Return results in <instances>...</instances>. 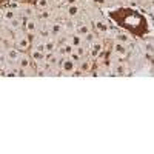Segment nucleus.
<instances>
[{
	"label": "nucleus",
	"mask_w": 154,
	"mask_h": 154,
	"mask_svg": "<svg viewBox=\"0 0 154 154\" xmlns=\"http://www.w3.org/2000/svg\"><path fill=\"white\" fill-rule=\"evenodd\" d=\"M22 54V51H19L17 48H8L5 51V59L8 63H12V65H17V60Z\"/></svg>",
	"instance_id": "nucleus-1"
},
{
	"label": "nucleus",
	"mask_w": 154,
	"mask_h": 154,
	"mask_svg": "<svg viewBox=\"0 0 154 154\" xmlns=\"http://www.w3.org/2000/svg\"><path fill=\"white\" fill-rule=\"evenodd\" d=\"M14 45H16V48L19 51H26L29 48V38L25 35V34H19L14 38Z\"/></svg>",
	"instance_id": "nucleus-2"
},
{
	"label": "nucleus",
	"mask_w": 154,
	"mask_h": 154,
	"mask_svg": "<svg viewBox=\"0 0 154 154\" xmlns=\"http://www.w3.org/2000/svg\"><path fill=\"white\" fill-rule=\"evenodd\" d=\"M77 69V62L72 60L71 57L62 60V72L65 74H74V71Z\"/></svg>",
	"instance_id": "nucleus-3"
},
{
	"label": "nucleus",
	"mask_w": 154,
	"mask_h": 154,
	"mask_svg": "<svg viewBox=\"0 0 154 154\" xmlns=\"http://www.w3.org/2000/svg\"><path fill=\"white\" fill-rule=\"evenodd\" d=\"M29 57H31V62H34L35 65H37V63H38V65H42V63H45V51L43 49L32 48Z\"/></svg>",
	"instance_id": "nucleus-4"
},
{
	"label": "nucleus",
	"mask_w": 154,
	"mask_h": 154,
	"mask_svg": "<svg viewBox=\"0 0 154 154\" xmlns=\"http://www.w3.org/2000/svg\"><path fill=\"white\" fill-rule=\"evenodd\" d=\"M56 48H57V40L54 37L48 35L43 40V51H45V53H54Z\"/></svg>",
	"instance_id": "nucleus-5"
},
{
	"label": "nucleus",
	"mask_w": 154,
	"mask_h": 154,
	"mask_svg": "<svg viewBox=\"0 0 154 154\" xmlns=\"http://www.w3.org/2000/svg\"><path fill=\"white\" fill-rule=\"evenodd\" d=\"M23 25H25V31H26L28 34H35L37 32V20L34 17H28Z\"/></svg>",
	"instance_id": "nucleus-6"
},
{
	"label": "nucleus",
	"mask_w": 154,
	"mask_h": 154,
	"mask_svg": "<svg viewBox=\"0 0 154 154\" xmlns=\"http://www.w3.org/2000/svg\"><path fill=\"white\" fill-rule=\"evenodd\" d=\"M31 66V57L28 54H20L17 60V68L19 69H28Z\"/></svg>",
	"instance_id": "nucleus-7"
},
{
	"label": "nucleus",
	"mask_w": 154,
	"mask_h": 154,
	"mask_svg": "<svg viewBox=\"0 0 154 154\" xmlns=\"http://www.w3.org/2000/svg\"><path fill=\"white\" fill-rule=\"evenodd\" d=\"M22 26H23V20L20 17H14V19L8 20V28L12 31H19Z\"/></svg>",
	"instance_id": "nucleus-8"
},
{
	"label": "nucleus",
	"mask_w": 154,
	"mask_h": 154,
	"mask_svg": "<svg viewBox=\"0 0 154 154\" xmlns=\"http://www.w3.org/2000/svg\"><path fill=\"white\" fill-rule=\"evenodd\" d=\"M112 51H114V54H117V56H120V57H125V56H126V46H125V43H122V42L116 40V43H114V46H112Z\"/></svg>",
	"instance_id": "nucleus-9"
},
{
	"label": "nucleus",
	"mask_w": 154,
	"mask_h": 154,
	"mask_svg": "<svg viewBox=\"0 0 154 154\" xmlns=\"http://www.w3.org/2000/svg\"><path fill=\"white\" fill-rule=\"evenodd\" d=\"M48 31H49V35L51 37H59L62 34V31H63V26H62L60 23H51Z\"/></svg>",
	"instance_id": "nucleus-10"
},
{
	"label": "nucleus",
	"mask_w": 154,
	"mask_h": 154,
	"mask_svg": "<svg viewBox=\"0 0 154 154\" xmlns=\"http://www.w3.org/2000/svg\"><path fill=\"white\" fill-rule=\"evenodd\" d=\"M20 12L25 16V19H28V17H35L37 16V9L31 5H25V8L20 9Z\"/></svg>",
	"instance_id": "nucleus-11"
},
{
	"label": "nucleus",
	"mask_w": 154,
	"mask_h": 154,
	"mask_svg": "<svg viewBox=\"0 0 154 154\" xmlns=\"http://www.w3.org/2000/svg\"><path fill=\"white\" fill-rule=\"evenodd\" d=\"M57 62H59V57L56 53H45V63H48V65H56Z\"/></svg>",
	"instance_id": "nucleus-12"
},
{
	"label": "nucleus",
	"mask_w": 154,
	"mask_h": 154,
	"mask_svg": "<svg viewBox=\"0 0 154 154\" xmlns=\"http://www.w3.org/2000/svg\"><path fill=\"white\" fill-rule=\"evenodd\" d=\"M69 43H71L74 48H79V46H82V43H83V37L79 35V34H75V35H72V37L69 38Z\"/></svg>",
	"instance_id": "nucleus-13"
},
{
	"label": "nucleus",
	"mask_w": 154,
	"mask_h": 154,
	"mask_svg": "<svg viewBox=\"0 0 154 154\" xmlns=\"http://www.w3.org/2000/svg\"><path fill=\"white\" fill-rule=\"evenodd\" d=\"M89 31H91V29H89V26H88L86 23H82V25H79V26L75 28V34H79V35H82V37H85Z\"/></svg>",
	"instance_id": "nucleus-14"
},
{
	"label": "nucleus",
	"mask_w": 154,
	"mask_h": 154,
	"mask_svg": "<svg viewBox=\"0 0 154 154\" xmlns=\"http://www.w3.org/2000/svg\"><path fill=\"white\" fill-rule=\"evenodd\" d=\"M79 11L80 9H79V6H77V5H74V3L72 5H68V16L69 17H75L77 14H79Z\"/></svg>",
	"instance_id": "nucleus-15"
},
{
	"label": "nucleus",
	"mask_w": 154,
	"mask_h": 154,
	"mask_svg": "<svg viewBox=\"0 0 154 154\" xmlns=\"http://www.w3.org/2000/svg\"><path fill=\"white\" fill-rule=\"evenodd\" d=\"M35 6L37 9H49V0H37L35 2Z\"/></svg>",
	"instance_id": "nucleus-16"
},
{
	"label": "nucleus",
	"mask_w": 154,
	"mask_h": 154,
	"mask_svg": "<svg viewBox=\"0 0 154 154\" xmlns=\"http://www.w3.org/2000/svg\"><path fill=\"white\" fill-rule=\"evenodd\" d=\"M77 69H80L82 72H86L89 69V63L86 60H79L77 62Z\"/></svg>",
	"instance_id": "nucleus-17"
},
{
	"label": "nucleus",
	"mask_w": 154,
	"mask_h": 154,
	"mask_svg": "<svg viewBox=\"0 0 154 154\" xmlns=\"http://www.w3.org/2000/svg\"><path fill=\"white\" fill-rule=\"evenodd\" d=\"M116 40L126 45V42H130V37H128L126 34H123V32H117V35H116Z\"/></svg>",
	"instance_id": "nucleus-18"
},
{
	"label": "nucleus",
	"mask_w": 154,
	"mask_h": 154,
	"mask_svg": "<svg viewBox=\"0 0 154 154\" xmlns=\"http://www.w3.org/2000/svg\"><path fill=\"white\" fill-rule=\"evenodd\" d=\"M38 17H40V20H48L51 17V14H49L48 9H42L40 12H38Z\"/></svg>",
	"instance_id": "nucleus-19"
},
{
	"label": "nucleus",
	"mask_w": 154,
	"mask_h": 154,
	"mask_svg": "<svg viewBox=\"0 0 154 154\" xmlns=\"http://www.w3.org/2000/svg\"><path fill=\"white\" fill-rule=\"evenodd\" d=\"M91 45H93V49H91V51H93V54H94V56H96L97 53H100V51H102V45H100V43H96V42H93Z\"/></svg>",
	"instance_id": "nucleus-20"
},
{
	"label": "nucleus",
	"mask_w": 154,
	"mask_h": 154,
	"mask_svg": "<svg viewBox=\"0 0 154 154\" xmlns=\"http://www.w3.org/2000/svg\"><path fill=\"white\" fill-rule=\"evenodd\" d=\"M114 74H117V75H123L125 74V66L123 65H117L114 68Z\"/></svg>",
	"instance_id": "nucleus-21"
},
{
	"label": "nucleus",
	"mask_w": 154,
	"mask_h": 154,
	"mask_svg": "<svg viewBox=\"0 0 154 154\" xmlns=\"http://www.w3.org/2000/svg\"><path fill=\"white\" fill-rule=\"evenodd\" d=\"M3 17H5V20L8 22V20H11V19H14V17H16V12L12 11V9H9V11L5 12V16H3Z\"/></svg>",
	"instance_id": "nucleus-22"
},
{
	"label": "nucleus",
	"mask_w": 154,
	"mask_h": 154,
	"mask_svg": "<svg viewBox=\"0 0 154 154\" xmlns=\"http://www.w3.org/2000/svg\"><path fill=\"white\" fill-rule=\"evenodd\" d=\"M96 28L100 29V31H105V29H106V28H105V25L102 23V22H96Z\"/></svg>",
	"instance_id": "nucleus-23"
},
{
	"label": "nucleus",
	"mask_w": 154,
	"mask_h": 154,
	"mask_svg": "<svg viewBox=\"0 0 154 154\" xmlns=\"http://www.w3.org/2000/svg\"><path fill=\"white\" fill-rule=\"evenodd\" d=\"M93 2H94L96 5H99V6H103V5H105V0H93Z\"/></svg>",
	"instance_id": "nucleus-24"
},
{
	"label": "nucleus",
	"mask_w": 154,
	"mask_h": 154,
	"mask_svg": "<svg viewBox=\"0 0 154 154\" xmlns=\"http://www.w3.org/2000/svg\"><path fill=\"white\" fill-rule=\"evenodd\" d=\"M17 8H19V3H17V2H12V3H11V9H12V11L17 9Z\"/></svg>",
	"instance_id": "nucleus-25"
},
{
	"label": "nucleus",
	"mask_w": 154,
	"mask_h": 154,
	"mask_svg": "<svg viewBox=\"0 0 154 154\" xmlns=\"http://www.w3.org/2000/svg\"><path fill=\"white\" fill-rule=\"evenodd\" d=\"M53 2H54V3H63L65 0H53Z\"/></svg>",
	"instance_id": "nucleus-26"
}]
</instances>
